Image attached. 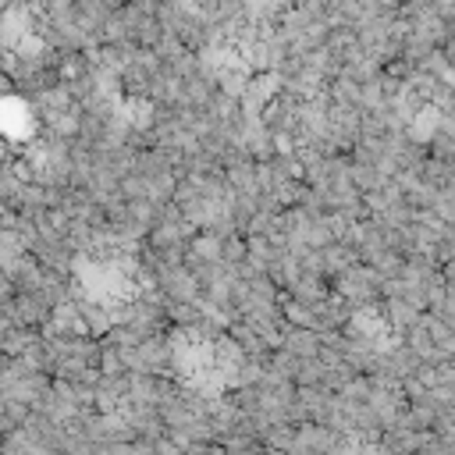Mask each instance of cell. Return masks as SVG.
Instances as JSON below:
<instances>
[{"instance_id":"cell-1","label":"cell","mask_w":455,"mask_h":455,"mask_svg":"<svg viewBox=\"0 0 455 455\" xmlns=\"http://www.w3.org/2000/svg\"><path fill=\"white\" fill-rule=\"evenodd\" d=\"M193 256H199L203 263H217L224 256V238L214 235V232H203L193 238Z\"/></svg>"}]
</instances>
